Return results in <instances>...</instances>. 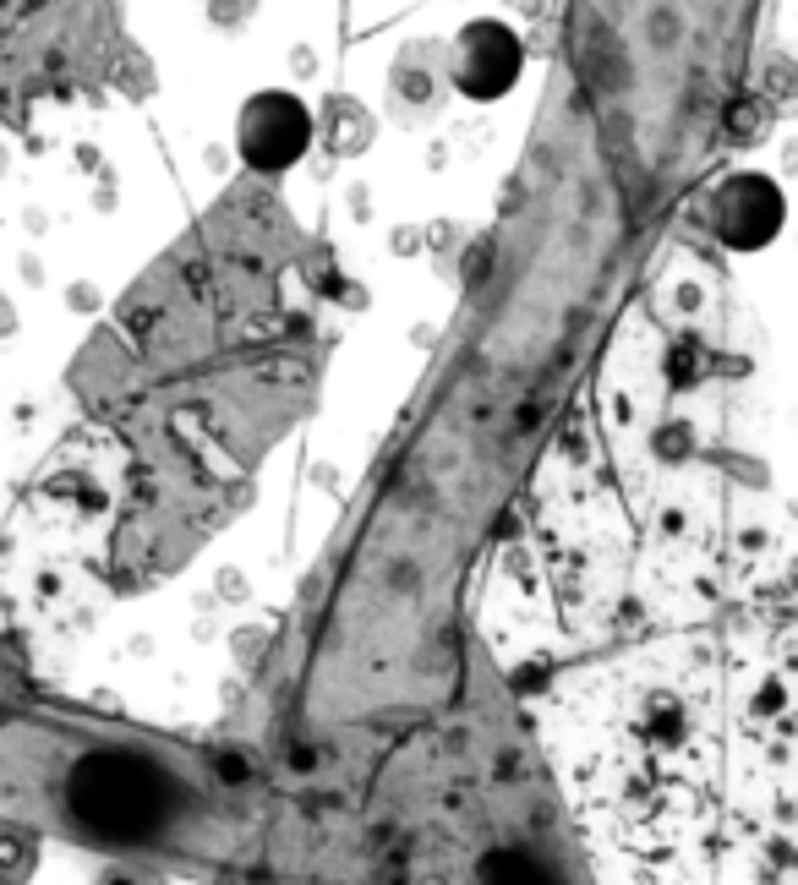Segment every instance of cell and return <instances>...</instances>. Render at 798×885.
I'll use <instances>...</instances> for the list:
<instances>
[{"mask_svg": "<svg viewBox=\"0 0 798 885\" xmlns=\"http://www.w3.org/2000/svg\"><path fill=\"white\" fill-rule=\"evenodd\" d=\"M67 809L99 842H142L170 821L176 787L137 749H88L67 776Z\"/></svg>", "mask_w": 798, "mask_h": 885, "instance_id": "1", "label": "cell"}, {"mask_svg": "<svg viewBox=\"0 0 798 885\" xmlns=\"http://www.w3.org/2000/svg\"><path fill=\"white\" fill-rule=\"evenodd\" d=\"M307 142H312V110L296 93H279V88L252 93L247 110H241V121H236V148H241V159L258 176L290 170L307 153Z\"/></svg>", "mask_w": 798, "mask_h": 885, "instance_id": "2", "label": "cell"}, {"mask_svg": "<svg viewBox=\"0 0 798 885\" xmlns=\"http://www.w3.org/2000/svg\"><path fill=\"white\" fill-rule=\"evenodd\" d=\"M711 236L732 252H760L771 247V236L782 230V191L771 176H728L706 202Z\"/></svg>", "mask_w": 798, "mask_h": 885, "instance_id": "3", "label": "cell"}, {"mask_svg": "<svg viewBox=\"0 0 798 885\" xmlns=\"http://www.w3.org/2000/svg\"><path fill=\"white\" fill-rule=\"evenodd\" d=\"M449 77L470 99H498L520 77V39L503 22H470L449 50Z\"/></svg>", "mask_w": 798, "mask_h": 885, "instance_id": "4", "label": "cell"}, {"mask_svg": "<svg viewBox=\"0 0 798 885\" xmlns=\"http://www.w3.org/2000/svg\"><path fill=\"white\" fill-rule=\"evenodd\" d=\"M389 88H395V110L405 105V121H416V116H427V110L438 105V93H443V61H416V50H405V61H399L395 77H389Z\"/></svg>", "mask_w": 798, "mask_h": 885, "instance_id": "5", "label": "cell"}, {"mask_svg": "<svg viewBox=\"0 0 798 885\" xmlns=\"http://www.w3.org/2000/svg\"><path fill=\"white\" fill-rule=\"evenodd\" d=\"M476 885H558V875L520 847H492L476 864Z\"/></svg>", "mask_w": 798, "mask_h": 885, "instance_id": "6", "label": "cell"}, {"mask_svg": "<svg viewBox=\"0 0 798 885\" xmlns=\"http://www.w3.org/2000/svg\"><path fill=\"white\" fill-rule=\"evenodd\" d=\"M39 869V836L28 825L0 821V885H28Z\"/></svg>", "mask_w": 798, "mask_h": 885, "instance_id": "7", "label": "cell"}, {"mask_svg": "<svg viewBox=\"0 0 798 885\" xmlns=\"http://www.w3.org/2000/svg\"><path fill=\"white\" fill-rule=\"evenodd\" d=\"M329 116H333V131H329V148H333V153H361V148L372 142V121H367L361 110L350 116V99H333Z\"/></svg>", "mask_w": 798, "mask_h": 885, "instance_id": "8", "label": "cell"}, {"mask_svg": "<svg viewBox=\"0 0 798 885\" xmlns=\"http://www.w3.org/2000/svg\"><path fill=\"white\" fill-rule=\"evenodd\" d=\"M268 639H273V634H268L263 624H241V629L230 634V656H236V667H241V673H252V667H258V656L268 650Z\"/></svg>", "mask_w": 798, "mask_h": 885, "instance_id": "9", "label": "cell"}, {"mask_svg": "<svg viewBox=\"0 0 798 885\" xmlns=\"http://www.w3.org/2000/svg\"><path fill=\"white\" fill-rule=\"evenodd\" d=\"M93 885H159V875H148V869H132V864H110V869H99Z\"/></svg>", "mask_w": 798, "mask_h": 885, "instance_id": "10", "label": "cell"}, {"mask_svg": "<svg viewBox=\"0 0 798 885\" xmlns=\"http://www.w3.org/2000/svg\"><path fill=\"white\" fill-rule=\"evenodd\" d=\"M213 590H219L225 601H247V574H241V569H219Z\"/></svg>", "mask_w": 798, "mask_h": 885, "instance_id": "11", "label": "cell"}, {"mask_svg": "<svg viewBox=\"0 0 798 885\" xmlns=\"http://www.w3.org/2000/svg\"><path fill=\"white\" fill-rule=\"evenodd\" d=\"M67 307H71V312H93V307H99V296H93L88 285H71V290H67Z\"/></svg>", "mask_w": 798, "mask_h": 885, "instance_id": "12", "label": "cell"}, {"mask_svg": "<svg viewBox=\"0 0 798 885\" xmlns=\"http://www.w3.org/2000/svg\"><path fill=\"white\" fill-rule=\"evenodd\" d=\"M17 334V312H11V301L0 296V339H11Z\"/></svg>", "mask_w": 798, "mask_h": 885, "instance_id": "13", "label": "cell"}, {"mask_svg": "<svg viewBox=\"0 0 798 885\" xmlns=\"http://www.w3.org/2000/svg\"><path fill=\"white\" fill-rule=\"evenodd\" d=\"M88 6H104V0H88Z\"/></svg>", "mask_w": 798, "mask_h": 885, "instance_id": "14", "label": "cell"}]
</instances>
